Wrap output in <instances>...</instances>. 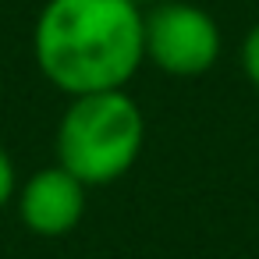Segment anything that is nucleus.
I'll use <instances>...</instances> for the list:
<instances>
[{
    "instance_id": "obj_3",
    "label": "nucleus",
    "mask_w": 259,
    "mask_h": 259,
    "mask_svg": "<svg viewBox=\"0 0 259 259\" xmlns=\"http://www.w3.org/2000/svg\"><path fill=\"white\" fill-rule=\"evenodd\" d=\"M224 50L217 18L192 0H160L146 8V61L174 78L206 75Z\"/></svg>"
},
{
    "instance_id": "obj_5",
    "label": "nucleus",
    "mask_w": 259,
    "mask_h": 259,
    "mask_svg": "<svg viewBox=\"0 0 259 259\" xmlns=\"http://www.w3.org/2000/svg\"><path fill=\"white\" fill-rule=\"evenodd\" d=\"M241 71H245V78L259 89V22L245 32V39H241Z\"/></svg>"
},
{
    "instance_id": "obj_6",
    "label": "nucleus",
    "mask_w": 259,
    "mask_h": 259,
    "mask_svg": "<svg viewBox=\"0 0 259 259\" xmlns=\"http://www.w3.org/2000/svg\"><path fill=\"white\" fill-rule=\"evenodd\" d=\"M18 192V174H15V163L8 156V149L0 146V209H4Z\"/></svg>"
},
{
    "instance_id": "obj_1",
    "label": "nucleus",
    "mask_w": 259,
    "mask_h": 259,
    "mask_svg": "<svg viewBox=\"0 0 259 259\" xmlns=\"http://www.w3.org/2000/svg\"><path fill=\"white\" fill-rule=\"evenodd\" d=\"M32 54L64 96L124 89L146 61V11L132 0H47Z\"/></svg>"
},
{
    "instance_id": "obj_4",
    "label": "nucleus",
    "mask_w": 259,
    "mask_h": 259,
    "mask_svg": "<svg viewBox=\"0 0 259 259\" xmlns=\"http://www.w3.org/2000/svg\"><path fill=\"white\" fill-rule=\"evenodd\" d=\"M85 195H89V188L71 170H64L61 163H50V167H39L36 174H29L25 185H18L15 206H18L22 224L32 234L61 238L82 224Z\"/></svg>"
},
{
    "instance_id": "obj_7",
    "label": "nucleus",
    "mask_w": 259,
    "mask_h": 259,
    "mask_svg": "<svg viewBox=\"0 0 259 259\" xmlns=\"http://www.w3.org/2000/svg\"><path fill=\"white\" fill-rule=\"evenodd\" d=\"M132 4H135V8H142V11H146V8H153V4H160V0H132Z\"/></svg>"
},
{
    "instance_id": "obj_2",
    "label": "nucleus",
    "mask_w": 259,
    "mask_h": 259,
    "mask_svg": "<svg viewBox=\"0 0 259 259\" xmlns=\"http://www.w3.org/2000/svg\"><path fill=\"white\" fill-rule=\"evenodd\" d=\"M68 110L57 124V163L71 170L85 188L124 178L146 146V114L124 89L68 96Z\"/></svg>"
}]
</instances>
